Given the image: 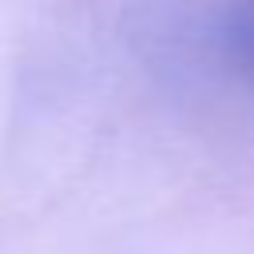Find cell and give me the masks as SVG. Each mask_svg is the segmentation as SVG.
<instances>
[{
  "label": "cell",
  "instance_id": "obj_1",
  "mask_svg": "<svg viewBox=\"0 0 254 254\" xmlns=\"http://www.w3.org/2000/svg\"><path fill=\"white\" fill-rule=\"evenodd\" d=\"M226 44L234 60L254 71V0H234L226 12Z\"/></svg>",
  "mask_w": 254,
  "mask_h": 254
}]
</instances>
